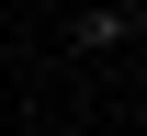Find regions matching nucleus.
I'll list each match as a JSON object with an SVG mask.
<instances>
[{"label":"nucleus","instance_id":"1","mask_svg":"<svg viewBox=\"0 0 147 136\" xmlns=\"http://www.w3.org/2000/svg\"><path fill=\"white\" fill-rule=\"evenodd\" d=\"M68 45H79V57H102V45H136V0H91V12L68 23Z\"/></svg>","mask_w":147,"mask_h":136}]
</instances>
